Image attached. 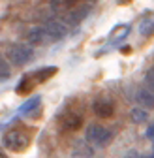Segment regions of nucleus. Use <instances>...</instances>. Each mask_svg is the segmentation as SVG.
<instances>
[{
    "label": "nucleus",
    "mask_w": 154,
    "mask_h": 158,
    "mask_svg": "<svg viewBox=\"0 0 154 158\" xmlns=\"http://www.w3.org/2000/svg\"><path fill=\"white\" fill-rule=\"evenodd\" d=\"M32 143V135L28 128H21V126H13L10 130H4L2 135V145L4 149L11 151V152H23L30 147Z\"/></svg>",
    "instance_id": "nucleus-1"
},
{
    "label": "nucleus",
    "mask_w": 154,
    "mask_h": 158,
    "mask_svg": "<svg viewBox=\"0 0 154 158\" xmlns=\"http://www.w3.org/2000/svg\"><path fill=\"white\" fill-rule=\"evenodd\" d=\"M113 139V132L102 124H90L87 128V141L94 147H107Z\"/></svg>",
    "instance_id": "nucleus-2"
},
{
    "label": "nucleus",
    "mask_w": 154,
    "mask_h": 158,
    "mask_svg": "<svg viewBox=\"0 0 154 158\" xmlns=\"http://www.w3.org/2000/svg\"><path fill=\"white\" fill-rule=\"evenodd\" d=\"M8 58H10V62L15 64V66H21V64H26L30 58L34 56V51L30 45H23V44H15L8 49Z\"/></svg>",
    "instance_id": "nucleus-3"
},
{
    "label": "nucleus",
    "mask_w": 154,
    "mask_h": 158,
    "mask_svg": "<svg viewBox=\"0 0 154 158\" xmlns=\"http://www.w3.org/2000/svg\"><path fill=\"white\" fill-rule=\"evenodd\" d=\"M26 40L30 44H34V45H43V44H51L53 42V38H51V34H49L45 25L43 27H32L28 30V34H26Z\"/></svg>",
    "instance_id": "nucleus-4"
},
{
    "label": "nucleus",
    "mask_w": 154,
    "mask_h": 158,
    "mask_svg": "<svg viewBox=\"0 0 154 158\" xmlns=\"http://www.w3.org/2000/svg\"><path fill=\"white\" fill-rule=\"evenodd\" d=\"M92 109H94V113L98 115V117L109 118L113 115V111H115V106H113V102L109 100L107 96H98L94 100V104H92Z\"/></svg>",
    "instance_id": "nucleus-5"
},
{
    "label": "nucleus",
    "mask_w": 154,
    "mask_h": 158,
    "mask_svg": "<svg viewBox=\"0 0 154 158\" xmlns=\"http://www.w3.org/2000/svg\"><path fill=\"white\" fill-rule=\"evenodd\" d=\"M40 104H42V96H32L28 98V100L25 104H21V107H19V115L21 117H28V118H34L40 115Z\"/></svg>",
    "instance_id": "nucleus-6"
},
{
    "label": "nucleus",
    "mask_w": 154,
    "mask_h": 158,
    "mask_svg": "<svg viewBox=\"0 0 154 158\" xmlns=\"http://www.w3.org/2000/svg\"><path fill=\"white\" fill-rule=\"evenodd\" d=\"M139 34L143 38H152L154 36V13L148 11L141 17V21H139Z\"/></svg>",
    "instance_id": "nucleus-7"
},
{
    "label": "nucleus",
    "mask_w": 154,
    "mask_h": 158,
    "mask_svg": "<svg viewBox=\"0 0 154 158\" xmlns=\"http://www.w3.org/2000/svg\"><path fill=\"white\" fill-rule=\"evenodd\" d=\"M47 30H49V34H51V38H53V42H56V40H62V38H66L68 36V27L62 23V21H49L47 25Z\"/></svg>",
    "instance_id": "nucleus-8"
},
{
    "label": "nucleus",
    "mask_w": 154,
    "mask_h": 158,
    "mask_svg": "<svg viewBox=\"0 0 154 158\" xmlns=\"http://www.w3.org/2000/svg\"><path fill=\"white\" fill-rule=\"evenodd\" d=\"M88 11H90V8L85 4V6H75V8H71L68 13H66V21L68 23H81L83 19L88 15Z\"/></svg>",
    "instance_id": "nucleus-9"
},
{
    "label": "nucleus",
    "mask_w": 154,
    "mask_h": 158,
    "mask_svg": "<svg viewBox=\"0 0 154 158\" xmlns=\"http://www.w3.org/2000/svg\"><path fill=\"white\" fill-rule=\"evenodd\" d=\"M36 85H38V83L34 81L32 73H25V75L21 77V81L17 83L15 90H17V94H30V92L34 90V87H36Z\"/></svg>",
    "instance_id": "nucleus-10"
},
{
    "label": "nucleus",
    "mask_w": 154,
    "mask_h": 158,
    "mask_svg": "<svg viewBox=\"0 0 154 158\" xmlns=\"http://www.w3.org/2000/svg\"><path fill=\"white\" fill-rule=\"evenodd\" d=\"M56 72H59V68H56V66H43V68L34 70L32 72V77H34L36 83H43V81H47V79H51Z\"/></svg>",
    "instance_id": "nucleus-11"
},
{
    "label": "nucleus",
    "mask_w": 154,
    "mask_h": 158,
    "mask_svg": "<svg viewBox=\"0 0 154 158\" xmlns=\"http://www.w3.org/2000/svg\"><path fill=\"white\" fill-rule=\"evenodd\" d=\"M128 32H130V27H128V25H122V27H119V28H115V30L111 32V44H109V47L119 45L122 40L128 36Z\"/></svg>",
    "instance_id": "nucleus-12"
},
{
    "label": "nucleus",
    "mask_w": 154,
    "mask_h": 158,
    "mask_svg": "<svg viewBox=\"0 0 154 158\" xmlns=\"http://www.w3.org/2000/svg\"><path fill=\"white\" fill-rule=\"evenodd\" d=\"M62 124H64L68 130H77V128H81V124H83V118H81V115L68 113V115L62 118Z\"/></svg>",
    "instance_id": "nucleus-13"
},
{
    "label": "nucleus",
    "mask_w": 154,
    "mask_h": 158,
    "mask_svg": "<svg viewBox=\"0 0 154 158\" xmlns=\"http://www.w3.org/2000/svg\"><path fill=\"white\" fill-rule=\"evenodd\" d=\"M137 100L143 104V106H148V107H154V92H150L148 89H143L137 92Z\"/></svg>",
    "instance_id": "nucleus-14"
},
{
    "label": "nucleus",
    "mask_w": 154,
    "mask_h": 158,
    "mask_svg": "<svg viewBox=\"0 0 154 158\" xmlns=\"http://www.w3.org/2000/svg\"><path fill=\"white\" fill-rule=\"evenodd\" d=\"M132 118H133L136 123H145V121H147V111L141 109V107H136V109L132 111Z\"/></svg>",
    "instance_id": "nucleus-15"
},
{
    "label": "nucleus",
    "mask_w": 154,
    "mask_h": 158,
    "mask_svg": "<svg viewBox=\"0 0 154 158\" xmlns=\"http://www.w3.org/2000/svg\"><path fill=\"white\" fill-rule=\"evenodd\" d=\"M145 89H148L150 92H154V70L147 73V87Z\"/></svg>",
    "instance_id": "nucleus-16"
},
{
    "label": "nucleus",
    "mask_w": 154,
    "mask_h": 158,
    "mask_svg": "<svg viewBox=\"0 0 154 158\" xmlns=\"http://www.w3.org/2000/svg\"><path fill=\"white\" fill-rule=\"evenodd\" d=\"M0 68H2V75H0V79H2V81H6V79L10 77V68H8V62H6V60H2V62H0Z\"/></svg>",
    "instance_id": "nucleus-17"
},
{
    "label": "nucleus",
    "mask_w": 154,
    "mask_h": 158,
    "mask_svg": "<svg viewBox=\"0 0 154 158\" xmlns=\"http://www.w3.org/2000/svg\"><path fill=\"white\" fill-rule=\"evenodd\" d=\"M132 0H117V4H130Z\"/></svg>",
    "instance_id": "nucleus-18"
},
{
    "label": "nucleus",
    "mask_w": 154,
    "mask_h": 158,
    "mask_svg": "<svg viewBox=\"0 0 154 158\" xmlns=\"http://www.w3.org/2000/svg\"><path fill=\"white\" fill-rule=\"evenodd\" d=\"M143 158H154V156H143Z\"/></svg>",
    "instance_id": "nucleus-19"
}]
</instances>
